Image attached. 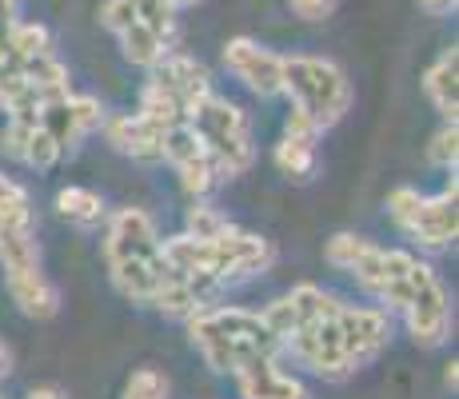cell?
Here are the masks:
<instances>
[{"label":"cell","mask_w":459,"mask_h":399,"mask_svg":"<svg viewBox=\"0 0 459 399\" xmlns=\"http://www.w3.org/2000/svg\"><path fill=\"white\" fill-rule=\"evenodd\" d=\"M16 192H21V184L8 180V176H0V208H4V200H13Z\"/></svg>","instance_id":"29"},{"label":"cell","mask_w":459,"mask_h":399,"mask_svg":"<svg viewBox=\"0 0 459 399\" xmlns=\"http://www.w3.org/2000/svg\"><path fill=\"white\" fill-rule=\"evenodd\" d=\"M104 264H108V276L117 283L120 296H128L132 304L152 308V299L160 296V288L168 280V260H164V239L156 232L148 212L120 208L108 220Z\"/></svg>","instance_id":"3"},{"label":"cell","mask_w":459,"mask_h":399,"mask_svg":"<svg viewBox=\"0 0 459 399\" xmlns=\"http://www.w3.org/2000/svg\"><path fill=\"white\" fill-rule=\"evenodd\" d=\"M292 112H304L324 132L335 128L351 108V80L335 60L324 56H284V92Z\"/></svg>","instance_id":"6"},{"label":"cell","mask_w":459,"mask_h":399,"mask_svg":"<svg viewBox=\"0 0 459 399\" xmlns=\"http://www.w3.org/2000/svg\"><path fill=\"white\" fill-rule=\"evenodd\" d=\"M100 21L112 32L128 29V24H152V29L176 32V8L168 0H108L100 8Z\"/></svg>","instance_id":"19"},{"label":"cell","mask_w":459,"mask_h":399,"mask_svg":"<svg viewBox=\"0 0 459 399\" xmlns=\"http://www.w3.org/2000/svg\"><path fill=\"white\" fill-rule=\"evenodd\" d=\"M117 37H120V48H125V60H132V65H140V68H152L160 56H168L176 32L152 29V24H128Z\"/></svg>","instance_id":"20"},{"label":"cell","mask_w":459,"mask_h":399,"mask_svg":"<svg viewBox=\"0 0 459 399\" xmlns=\"http://www.w3.org/2000/svg\"><path fill=\"white\" fill-rule=\"evenodd\" d=\"M188 340L216 376H236L248 360L280 356V340L264 316L244 308H204L188 316Z\"/></svg>","instance_id":"5"},{"label":"cell","mask_w":459,"mask_h":399,"mask_svg":"<svg viewBox=\"0 0 459 399\" xmlns=\"http://www.w3.org/2000/svg\"><path fill=\"white\" fill-rule=\"evenodd\" d=\"M56 212L76 228H100L104 220H108V208H104L100 192H92V188H60Z\"/></svg>","instance_id":"21"},{"label":"cell","mask_w":459,"mask_h":399,"mask_svg":"<svg viewBox=\"0 0 459 399\" xmlns=\"http://www.w3.org/2000/svg\"><path fill=\"white\" fill-rule=\"evenodd\" d=\"M224 68L260 100H272V96L284 92V56L264 48L252 37H232L224 44Z\"/></svg>","instance_id":"10"},{"label":"cell","mask_w":459,"mask_h":399,"mask_svg":"<svg viewBox=\"0 0 459 399\" xmlns=\"http://www.w3.org/2000/svg\"><path fill=\"white\" fill-rule=\"evenodd\" d=\"M29 399H65V392L60 387H32Z\"/></svg>","instance_id":"30"},{"label":"cell","mask_w":459,"mask_h":399,"mask_svg":"<svg viewBox=\"0 0 459 399\" xmlns=\"http://www.w3.org/2000/svg\"><path fill=\"white\" fill-rule=\"evenodd\" d=\"M340 299L328 312L312 316L307 324H299L296 332H288L280 340V351H288L299 368L312 371L324 379H348L356 371V363L348 356V343H343V327H340Z\"/></svg>","instance_id":"8"},{"label":"cell","mask_w":459,"mask_h":399,"mask_svg":"<svg viewBox=\"0 0 459 399\" xmlns=\"http://www.w3.org/2000/svg\"><path fill=\"white\" fill-rule=\"evenodd\" d=\"M8 371H13V356H8V348H4V343H0V379H4Z\"/></svg>","instance_id":"31"},{"label":"cell","mask_w":459,"mask_h":399,"mask_svg":"<svg viewBox=\"0 0 459 399\" xmlns=\"http://www.w3.org/2000/svg\"><path fill=\"white\" fill-rule=\"evenodd\" d=\"M428 160L436 168H444V172H455V160H459V128H455V120H444V128L431 136Z\"/></svg>","instance_id":"23"},{"label":"cell","mask_w":459,"mask_h":399,"mask_svg":"<svg viewBox=\"0 0 459 399\" xmlns=\"http://www.w3.org/2000/svg\"><path fill=\"white\" fill-rule=\"evenodd\" d=\"M16 21H21V13H16V0H0V48H4V40L13 37Z\"/></svg>","instance_id":"27"},{"label":"cell","mask_w":459,"mask_h":399,"mask_svg":"<svg viewBox=\"0 0 459 399\" xmlns=\"http://www.w3.org/2000/svg\"><path fill=\"white\" fill-rule=\"evenodd\" d=\"M320 136H324L320 124H312L304 112H292L288 124H284V136H280V144H276V168H280V176H288V180H296V184L312 180Z\"/></svg>","instance_id":"15"},{"label":"cell","mask_w":459,"mask_h":399,"mask_svg":"<svg viewBox=\"0 0 459 399\" xmlns=\"http://www.w3.org/2000/svg\"><path fill=\"white\" fill-rule=\"evenodd\" d=\"M188 124L200 136V144L208 148V156L216 160L220 176H244L255 164V144H252L248 117H244L232 100H224V96L212 92L208 100L188 117Z\"/></svg>","instance_id":"7"},{"label":"cell","mask_w":459,"mask_h":399,"mask_svg":"<svg viewBox=\"0 0 459 399\" xmlns=\"http://www.w3.org/2000/svg\"><path fill=\"white\" fill-rule=\"evenodd\" d=\"M232 379H236V387H240V399H312L304 379L288 376L276 363V356L248 360Z\"/></svg>","instance_id":"17"},{"label":"cell","mask_w":459,"mask_h":399,"mask_svg":"<svg viewBox=\"0 0 459 399\" xmlns=\"http://www.w3.org/2000/svg\"><path fill=\"white\" fill-rule=\"evenodd\" d=\"M340 327H343V343H348V356L356 363V371L368 368L372 360H379V351H384L387 340H392V319H387V312H379V308L343 304Z\"/></svg>","instance_id":"14"},{"label":"cell","mask_w":459,"mask_h":399,"mask_svg":"<svg viewBox=\"0 0 459 399\" xmlns=\"http://www.w3.org/2000/svg\"><path fill=\"white\" fill-rule=\"evenodd\" d=\"M120 399H168V379L156 368H140L128 376L125 395Z\"/></svg>","instance_id":"24"},{"label":"cell","mask_w":459,"mask_h":399,"mask_svg":"<svg viewBox=\"0 0 459 399\" xmlns=\"http://www.w3.org/2000/svg\"><path fill=\"white\" fill-rule=\"evenodd\" d=\"M0 272H4V288L13 296V304L29 319H52L60 312L56 283L40 268V247H37V232H32V204L24 188L0 208Z\"/></svg>","instance_id":"2"},{"label":"cell","mask_w":459,"mask_h":399,"mask_svg":"<svg viewBox=\"0 0 459 399\" xmlns=\"http://www.w3.org/2000/svg\"><path fill=\"white\" fill-rule=\"evenodd\" d=\"M100 120H104L100 100H92V96H76V92L52 96V100H44L40 112H37V124L56 140L60 152H68V148L81 144L88 132L100 128Z\"/></svg>","instance_id":"12"},{"label":"cell","mask_w":459,"mask_h":399,"mask_svg":"<svg viewBox=\"0 0 459 399\" xmlns=\"http://www.w3.org/2000/svg\"><path fill=\"white\" fill-rule=\"evenodd\" d=\"M164 164L172 168L176 176H180V184H184V192H192V196H208L212 188H216V180H220V168H216V160L208 156V148L200 144V136L192 132V124L184 120V124H172V128L164 132Z\"/></svg>","instance_id":"11"},{"label":"cell","mask_w":459,"mask_h":399,"mask_svg":"<svg viewBox=\"0 0 459 399\" xmlns=\"http://www.w3.org/2000/svg\"><path fill=\"white\" fill-rule=\"evenodd\" d=\"M324 260L348 272L359 288H368L379 304L395 308L408 319V332L420 348H439L452 332V304L439 276L423 260L400 247H379L364 236L340 232L328 239Z\"/></svg>","instance_id":"1"},{"label":"cell","mask_w":459,"mask_h":399,"mask_svg":"<svg viewBox=\"0 0 459 399\" xmlns=\"http://www.w3.org/2000/svg\"><path fill=\"white\" fill-rule=\"evenodd\" d=\"M65 156L56 148V140L48 136V132L40 128V124H32V132L24 136V148H21V164H29V168H37V172H48V168H56V160Z\"/></svg>","instance_id":"22"},{"label":"cell","mask_w":459,"mask_h":399,"mask_svg":"<svg viewBox=\"0 0 459 399\" xmlns=\"http://www.w3.org/2000/svg\"><path fill=\"white\" fill-rule=\"evenodd\" d=\"M148 84L160 88L168 100H172L176 108L184 112V120H188L192 112H196L200 104L212 96L208 68L200 65V60H192V56H172V52L152 65V80H148Z\"/></svg>","instance_id":"13"},{"label":"cell","mask_w":459,"mask_h":399,"mask_svg":"<svg viewBox=\"0 0 459 399\" xmlns=\"http://www.w3.org/2000/svg\"><path fill=\"white\" fill-rule=\"evenodd\" d=\"M172 8H192V4H200V0H168Z\"/></svg>","instance_id":"32"},{"label":"cell","mask_w":459,"mask_h":399,"mask_svg":"<svg viewBox=\"0 0 459 399\" xmlns=\"http://www.w3.org/2000/svg\"><path fill=\"white\" fill-rule=\"evenodd\" d=\"M164 260H168V268L184 272V276L232 283V280H248V276L268 272L276 252H272V244L264 236L244 232V228H236L232 220H228V224L212 236L180 232V236L164 239Z\"/></svg>","instance_id":"4"},{"label":"cell","mask_w":459,"mask_h":399,"mask_svg":"<svg viewBox=\"0 0 459 399\" xmlns=\"http://www.w3.org/2000/svg\"><path fill=\"white\" fill-rule=\"evenodd\" d=\"M104 124V136H108V144L117 148L120 156H132V160H144V164H152V160L164 156V132L156 120L140 117V112H125V117H108L100 120Z\"/></svg>","instance_id":"16"},{"label":"cell","mask_w":459,"mask_h":399,"mask_svg":"<svg viewBox=\"0 0 459 399\" xmlns=\"http://www.w3.org/2000/svg\"><path fill=\"white\" fill-rule=\"evenodd\" d=\"M423 92H428L431 108L439 112V120L459 117V48H444L423 73Z\"/></svg>","instance_id":"18"},{"label":"cell","mask_w":459,"mask_h":399,"mask_svg":"<svg viewBox=\"0 0 459 399\" xmlns=\"http://www.w3.org/2000/svg\"><path fill=\"white\" fill-rule=\"evenodd\" d=\"M224 224H228V220L220 216L212 204H192V208H188V232L192 236H212V232H220Z\"/></svg>","instance_id":"25"},{"label":"cell","mask_w":459,"mask_h":399,"mask_svg":"<svg viewBox=\"0 0 459 399\" xmlns=\"http://www.w3.org/2000/svg\"><path fill=\"white\" fill-rule=\"evenodd\" d=\"M288 4H292V13L299 21H328L335 0H288Z\"/></svg>","instance_id":"26"},{"label":"cell","mask_w":459,"mask_h":399,"mask_svg":"<svg viewBox=\"0 0 459 399\" xmlns=\"http://www.w3.org/2000/svg\"><path fill=\"white\" fill-rule=\"evenodd\" d=\"M455 172L439 196H420L416 188H395L387 196V212H392L395 228L408 239H416L420 247H447L455 244L459 232V212H455Z\"/></svg>","instance_id":"9"},{"label":"cell","mask_w":459,"mask_h":399,"mask_svg":"<svg viewBox=\"0 0 459 399\" xmlns=\"http://www.w3.org/2000/svg\"><path fill=\"white\" fill-rule=\"evenodd\" d=\"M416 4H420L428 16H452L459 0H416Z\"/></svg>","instance_id":"28"}]
</instances>
